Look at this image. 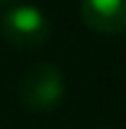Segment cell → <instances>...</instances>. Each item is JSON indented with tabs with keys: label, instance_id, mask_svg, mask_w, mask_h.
<instances>
[{
	"label": "cell",
	"instance_id": "cell-1",
	"mask_svg": "<svg viewBox=\"0 0 126 129\" xmlns=\"http://www.w3.org/2000/svg\"><path fill=\"white\" fill-rule=\"evenodd\" d=\"M66 95V79L53 63H37L19 82V100L26 111L45 113L58 108Z\"/></svg>",
	"mask_w": 126,
	"mask_h": 129
},
{
	"label": "cell",
	"instance_id": "cell-3",
	"mask_svg": "<svg viewBox=\"0 0 126 129\" xmlns=\"http://www.w3.org/2000/svg\"><path fill=\"white\" fill-rule=\"evenodd\" d=\"M82 21L100 34L126 32V0H82Z\"/></svg>",
	"mask_w": 126,
	"mask_h": 129
},
{
	"label": "cell",
	"instance_id": "cell-2",
	"mask_svg": "<svg viewBox=\"0 0 126 129\" xmlns=\"http://www.w3.org/2000/svg\"><path fill=\"white\" fill-rule=\"evenodd\" d=\"M0 34L11 48L34 50L47 42L50 24H47V16L34 5H13L0 19Z\"/></svg>",
	"mask_w": 126,
	"mask_h": 129
},
{
	"label": "cell",
	"instance_id": "cell-4",
	"mask_svg": "<svg viewBox=\"0 0 126 129\" xmlns=\"http://www.w3.org/2000/svg\"><path fill=\"white\" fill-rule=\"evenodd\" d=\"M0 3H11V0H0Z\"/></svg>",
	"mask_w": 126,
	"mask_h": 129
}]
</instances>
